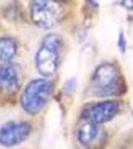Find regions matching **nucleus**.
Wrapping results in <instances>:
<instances>
[{"mask_svg":"<svg viewBox=\"0 0 133 149\" xmlns=\"http://www.w3.org/2000/svg\"><path fill=\"white\" fill-rule=\"evenodd\" d=\"M120 109L119 103L115 100H104L89 105L83 112L86 121L91 122L96 125L111 120L117 115Z\"/></svg>","mask_w":133,"mask_h":149,"instance_id":"obj_5","label":"nucleus"},{"mask_svg":"<svg viewBox=\"0 0 133 149\" xmlns=\"http://www.w3.org/2000/svg\"><path fill=\"white\" fill-rule=\"evenodd\" d=\"M91 88L93 95L98 97L121 95L124 92V81L114 65L104 63L94 71Z\"/></svg>","mask_w":133,"mask_h":149,"instance_id":"obj_1","label":"nucleus"},{"mask_svg":"<svg viewBox=\"0 0 133 149\" xmlns=\"http://www.w3.org/2000/svg\"><path fill=\"white\" fill-rule=\"evenodd\" d=\"M20 78L14 64H6L0 68V91L7 93H15L19 88Z\"/></svg>","mask_w":133,"mask_h":149,"instance_id":"obj_7","label":"nucleus"},{"mask_svg":"<svg viewBox=\"0 0 133 149\" xmlns=\"http://www.w3.org/2000/svg\"><path fill=\"white\" fill-rule=\"evenodd\" d=\"M88 1L91 6L94 7V8H98V1L97 0H88Z\"/></svg>","mask_w":133,"mask_h":149,"instance_id":"obj_12","label":"nucleus"},{"mask_svg":"<svg viewBox=\"0 0 133 149\" xmlns=\"http://www.w3.org/2000/svg\"><path fill=\"white\" fill-rule=\"evenodd\" d=\"M30 13L31 19L35 25L40 28L49 29L60 20L62 9L55 0H32Z\"/></svg>","mask_w":133,"mask_h":149,"instance_id":"obj_4","label":"nucleus"},{"mask_svg":"<svg viewBox=\"0 0 133 149\" xmlns=\"http://www.w3.org/2000/svg\"><path fill=\"white\" fill-rule=\"evenodd\" d=\"M121 5L128 10H133V0H121Z\"/></svg>","mask_w":133,"mask_h":149,"instance_id":"obj_11","label":"nucleus"},{"mask_svg":"<svg viewBox=\"0 0 133 149\" xmlns=\"http://www.w3.org/2000/svg\"><path fill=\"white\" fill-rule=\"evenodd\" d=\"M16 43L8 37L0 38V61L8 62L16 54Z\"/></svg>","mask_w":133,"mask_h":149,"instance_id":"obj_9","label":"nucleus"},{"mask_svg":"<svg viewBox=\"0 0 133 149\" xmlns=\"http://www.w3.org/2000/svg\"><path fill=\"white\" fill-rule=\"evenodd\" d=\"M117 46L119 48L120 52H121L122 54H124L125 51H126V39H125V36L122 32H120L119 37H118Z\"/></svg>","mask_w":133,"mask_h":149,"instance_id":"obj_10","label":"nucleus"},{"mask_svg":"<svg viewBox=\"0 0 133 149\" xmlns=\"http://www.w3.org/2000/svg\"><path fill=\"white\" fill-rule=\"evenodd\" d=\"M52 84L50 81L39 79L32 81L27 86L22 95L23 109L31 114H36L45 107L52 93Z\"/></svg>","mask_w":133,"mask_h":149,"instance_id":"obj_3","label":"nucleus"},{"mask_svg":"<svg viewBox=\"0 0 133 149\" xmlns=\"http://www.w3.org/2000/svg\"><path fill=\"white\" fill-rule=\"evenodd\" d=\"M62 45V38L58 34H49L44 38L36 55V66L43 76L50 77L57 71Z\"/></svg>","mask_w":133,"mask_h":149,"instance_id":"obj_2","label":"nucleus"},{"mask_svg":"<svg viewBox=\"0 0 133 149\" xmlns=\"http://www.w3.org/2000/svg\"><path fill=\"white\" fill-rule=\"evenodd\" d=\"M77 135L79 143L84 146H88L100 137V129L96 124L86 121L79 127Z\"/></svg>","mask_w":133,"mask_h":149,"instance_id":"obj_8","label":"nucleus"},{"mask_svg":"<svg viewBox=\"0 0 133 149\" xmlns=\"http://www.w3.org/2000/svg\"><path fill=\"white\" fill-rule=\"evenodd\" d=\"M31 127L28 123L9 122L0 127V144L13 146L23 142L28 137Z\"/></svg>","mask_w":133,"mask_h":149,"instance_id":"obj_6","label":"nucleus"}]
</instances>
